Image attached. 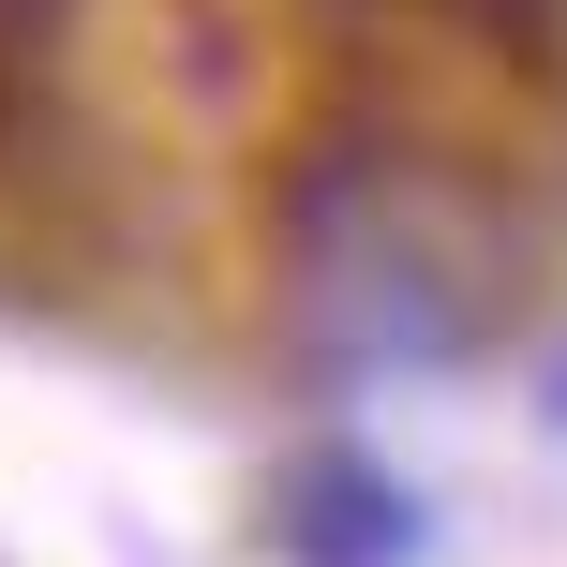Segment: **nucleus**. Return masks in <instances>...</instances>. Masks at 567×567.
<instances>
[{
	"mask_svg": "<svg viewBox=\"0 0 567 567\" xmlns=\"http://www.w3.org/2000/svg\"><path fill=\"white\" fill-rule=\"evenodd\" d=\"M269 225H284V313H299V343L329 373H449L523 299L478 165H449L419 135H373V120L313 135L284 165Z\"/></svg>",
	"mask_w": 567,
	"mask_h": 567,
	"instance_id": "nucleus-1",
	"label": "nucleus"
},
{
	"mask_svg": "<svg viewBox=\"0 0 567 567\" xmlns=\"http://www.w3.org/2000/svg\"><path fill=\"white\" fill-rule=\"evenodd\" d=\"M269 538H284V567H419V493L373 478V463H299Z\"/></svg>",
	"mask_w": 567,
	"mask_h": 567,
	"instance_id": "nucleus-2",
	"label": "nucleus"
}]
</instances>
